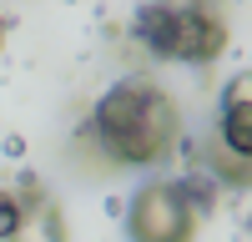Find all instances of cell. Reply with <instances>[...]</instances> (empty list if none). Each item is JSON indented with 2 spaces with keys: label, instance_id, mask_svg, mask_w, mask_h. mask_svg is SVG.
I'll use <instances>...</instances> for the list:
<instances>
[{
  "label": "cell",
  "instance_id": "6da1fadb",
  "mask_svg": "<svg viewBox=\"0 0 252 242\" xmlns=\"http://www.w3.org/2000/svg\"><path fill=\"white\" fill-rule=\"evenodd\" d=\"M91 131L116 167H157L177 151L182 116H177V101L152 81H116L96 101Z\"/></svg>",
  "mask_w": 252,
  "mask_h": 242
},
{
  "label": "cell",
  "instance_id": "7a4b0ae2",
  "mask_svg": "<svg viewBox=\"0 0 252 242\" xmlns=\"http://www.w3.org/2000/svg\"><path fill=\"white\" fill-rule=\"evenodd\" d=\"M197 192L182 187V182H152L131 197V212H126V232L136 242H182L197 227Z\"/></svg>",
  "mask_w": 252,
  "mask_h": 242
},
{
  "label": "cell",
  "instance_id": "3957f363",
  "mask_svg": "<svg viewBox=\"0 0 252 242\" xmlns=\"http://www.w3.org/2000/svg\"><path fill=\"white\" fill-rule=\"evenodd\" d=\"M227 51V26L207 5H177L172 30H166V60H187V66H207Z\"/></svg>",
  "mask_w": 252,
  "mask_h": 242
},
{
  "label": "cell",
  "instance_id": "277c9868",
  "mask_svg": "<svg viewBox=\"0 0 252 242\" xmlns=\"http://www.w3.org/2000/svg\"><path fill=\"white\" fill-rule=\"evenodd\" d=\"M217 141L237 156H252V71H237L227 81L217 111Z\"/></svg>",
  "mask_w": 252,
  "mask_h": 242
},
{
  "label": "cell",
  "instance_id": "5b68a950",
  "mask_svg": "<svg viewBox=\"0 0 252 242\" xmlns=\"http://www.w3.org/2000/svg\"><path fill=\"white\" fill-rule=\"evenodd\" d=\"M20 227H26V207H20L15 197L0 192V237H15Z\"/></svg>",
  "mask_w": 252,
  "mask_h": 242
},
{
  "label": "cell",
  "instance_id": "8992f818",
  "mask_svg": "<svg viewBox=\"0 0 252 242\" xmlns=\"http://www.w3.org/2000/svg\"><path fill=\"white\" fill-rule=\"evenodd\" d=\"M166 5H202V0H166Z\"/></svg>",
  "mask_w": 252,
  "mask_h": 242
},
{
  "label": "cell",
  "instance_id": "52a82bcc",
  "mask_svg": "<svg viewBox=\"0 0 252 242\" xmlns=\"http://www.w3.org/2000/svg\"><path fill=\"white\" fill-rule=\"evenodd\" d=\"M0 46H5V20H0Z\"/></svg>",
  "mask_w": 252,
  "mask_h": 242
}]
</instances>
